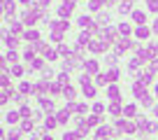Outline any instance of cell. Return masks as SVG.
<instances>
[{"mask_svg": "<svg viewBox=\"0 0 158 140\" xmlns=\"http://www.w3.org/2000/svg\"><path fill=\"white\" fill-rule=\"evenodd\" d=\"M74 7H77V0H63V5H58V16L60 19H68L74 12Z\"/></svg>", "mask_w": 158, "mask_h": 140, "instance_id": "6da1fadb", "label": "cell"}, {"mask_svg": "<svg viewBox=\"0 0 158 140\" xmlns=\"http://www.w3.org/2000/svg\"><path fill=\"white\" fill-rule=\"evenodd\" d=\"M118 28H114V26H109V28H102V33H100V37H102V42H107V45H112V42H118Z\"/></svg>", "mask_w": 158, "mask_h": 140, "instance_id": "7a4b0ae2", "label": "cell"}, {"mask_svg": "<svg viewBox=\"0 0 158 140\" xmlns=\"http://www.w3.org/2000/svg\"><path fill=\"white\" fill-rule=\"evenodd\" d=\"M116 131L118 133H135L137 124L135 121H126V119H116Z\"/></svg>", "mask_w": 158, "mask_h": 140, "instance_id": "3957f363", "label": "cell"}, {"mask_svg": "<svg viewBox=\"0 0 158 140\" xmlns=\"http://www.w3.org/2000/svg\"><path fill=\"white\" fill-rule=\"evenodd\" d=\"M2 40H5L7 49H16V47H19V42L23 40V37H19V35H12L10 30H5V33H2Z\"/></svg>", "mask_w": 158, "mask_h": 140, "instance_id": "277c9868", "label": "cell"}, {"mask_svg": "<svg viewBox=\"0 0 158 140\" xmlns=\"http://www.w3.org/2000/svg\"><path fill=\"white\" fill-rule=\"evenodd\" d=\"M133 42H130L128 40V37H118V42H116V47H114V54H116V56H121V54H123V51H128V49H133Z\"/></svg>", "mask_w": 158, "mask_h": 140, "instance_id": "5b68a950", "label": "cell"}, {"mask_svg": "<svg viewBox=\"0 0 158 140\" xmlns=\"http://www.w3.org/2000/svg\"><path fill=\"white\" fill-rule=\"evenodd\" d=\"M49 28H51V30H58V33H63V30L70 28V21H68V19H49Z\"/></svg>", "mask_w": 158, "mask_h": 140, "instance_id": "8992f818", "label": "cell"}, {"mask_svg": "<svg viewBox=\"0 0 158 140\" xmlns=\"http://www.w3.org/2000/svg\"><path fill=\"white\" fill-rule=\"evenodd\" d=\"M95 94H98V91H95V84H93V82H81V96H84V98L93 100Z\"/></svg>", "mask_w": 158, "mask_h": 140, "instance_id": "52a82bcc", "label": "cell"}, {"mask_svg": "<svg viewBox=\"0 0 158 140\" xmlns=\"http://www.w3.org/2000/svg\"><path fill=\"white\" fill-rule=\"evenodd\" d=\"M114 133H118V131H114V129H112V126H107V124H102V126H100V129H98V131H95V138H98V140H107V138H109V135H114Z\"/></svg>", "mask_w": 158, "mask_h": 140, "instance_id": "ba28073f", "label": "cell"}, {"mask_svg": "<svg viewBox=\"0 0 158 140\" xmlns=\"http://www.w3.org/2000/svg\"><path fill=\"white\" fill-rule=\"evenodd\" d=\"M133 96H135L137 100H142L144 96H149V91H147V86H144L142 82H137V80H135V82H133Z\"/></svg>", "mask_w": 158, "mask_h": 140, "instance_id": "9c48e42d", "label": "cell"}, {"mask_svg": "<svg viewBox=\"0 0 158 140\" xmlns=\"http://www.w3.org/2000/svg\"><path fill=\"white\" fill-rule=\"evenodd\" d=\"M84 70L89 72V75H100V65L95 59H86L84 61Z\"/></svg>", "mask_w": 158, "mask_h": 140, "instance_id": "30bf717a", "label": "cell"}, {"mask_svg": "<svg viewBox=\"0 0 158 140\" xmlns=\"http://www.w3.org/2000/svg\"><path fill=\"white\" fill-rule=\"evenodd\" d=\"M107 42H100V40H91L89 45V51H93V54H102V51H107Z\"/></svg>", "mask_w": 158, "mask_h": 140, "instance_id": "8fae6325", "label": "cell"}, {"mask_svg": "<svg viewBox=\"0 0 158 140\" xmlns=\"http://www.w3.org/2000/svg\"><path fill=\"white\" fill-rule=\"evenodd\" d=\"M151 33L153 30L149 28V26H137V28H135V37H137V40H149Z\"/></svg>", "mask_w": 158, "mask_h": 140, "instance_id": "7c38bea8", "label": "cell"}, {"mask_svg": "<svg viewBox=\"0 0 158 140\" xmlns=\"http://www.w3.org/2000/svg\"><path fill=\"white\" fill-rule=\"evenodd\" d=\"M23 40L33 45V42L42 40V35H40V30H37V28H28V30H26V33H23Z\"/></svg>", "mask_w": 158, "mask_h": 140, "instance_id": "4fadbf2b", "label": "cell"}, {"mask_svg": "<svg viewBox=\"0 0 158 140\" xmlns=\"http://www.w3.org/2000/svg\"><path fill=\"white\" fill-rule=\"evenodd\" d=\"M2 63H7V65L19 63V54H16V49H7L5 56H2Z\"/></svg>", "mask_w": 158, "mask_h": 140, "instance_id": "5bb4252c", "label": "cell"}, {"mask_svg": "<svg viewBox=\"0 0 158 140\" xmlns=\"http://www.w3.org/2000/svg\"><path fill=\"white\" fill-rule=\"evenodd\" d=\"M2 2V12H5V16H14L16 12V2L14 0H0Z\"/></svg>", "mask_w": 158, "mask_h": 140, "instance_id": "9a60e30c", "label": "cell"}, {"mask_svg": "<svg viewBox=\"0 0 158 140\" xmlns=\"http://www.w3.org/2000/svg\"><path fill=\"white\" fill-rule=\"evenodd\" d=\"M107 112H109V115H114V117H121V115H123L121 100H114V103H109V105H107Z\"/></svg>", "mask_w": 158, "mask_h": 140, "instance_id": "2e32d148", "label": "cell"}, {"mask_svg": "<svg viewBox=\"0 0 158 140\" xmlns=\"http://www.w3.org/2000/svg\"><path fill=\"white\" fill-rule=\"evenodd\" d=\"M107 98L112 100H121V91H118V86L116 84H107Z\"/></svg>", "mask_w": 158, "mask_h": 140, "instance_id": "e0dca14e", "label": "cell"}, {"mask_svg": "<svg viewBox=\"0 0 158 140\" xmlns=\"http://www.w3.org/2000/svg\"><path fill=\"white\" fill-rule=\"evenodd\" d=\"M137 82H142L144 86L153 84V72H149V70H144V72H137Z\"/></svg>", "mask_w": 158, "mask_h": 140, "instance_id": "ac0fdd59", "label": "cell"}, {"mask_svg": "<svg viewBox=\"0 0 158 140\" xmlns=\"http://www.w3.org/2000/svg\"><path fill=\"white\" fill-rule=\"evenodd\" d=\"M130 19H133L137 26H144V24H147V14H144V10H135L133 14H130Z\"/></svg>", "mask_w": 158, "mask_h": 140, "instance_id": "d6986e66", "label": "cell"}, {"mask_svg": "<svg viewBox=\"0 0 158 140\" xmlns=\"http://www.w3.org/2000/svg\"><path fill=\"white\" fill-rule=\"evenodd\" d=\"M135 124H137V131L149 133V124H151V121H149L147 117H135Z\"/></svg>", "mask_w": 158, "mask_h": 140, "instance_id": "ffe728a7", "label": "cell"}, {"mask_svg": "<svg viewBox=\"0 0 158 140\" xmlns=\"http://www.w3.org/2000/svg\"><path fill=\"white\" fill-rule=\"evenodd\" d=\"M10 33L12 35H19V37H23V24H19V21H10Z\"/></svg>", "mask_w": 158, "mask_h": 140, "instance_id": "44dd1931", "label": "cell"}, {"mask_svg": "<svg viewBox=\"0 0 158 140\" xmlns=\"http://www.w3.org/2000/svg\"><path fill=\"white\" fill-rule=\"evenodd\" d=\"M105 75H107V82H109V84H116L118 77H121V72H118V68H109Z\"/></svg>", "mask_w": 158, "mask_h": 140, "instance_id": "7402d4cb", "label": "cell"}, {"mask_svg": "<svg viewBox=\"0 0 158 140\" xmlns=\"http://www.w3.org/2000/svg\"><path fill=\"white\" fill-rule=\"evenodd\" d=\"M40 107H42V110H47V112H54V100L51 98H44V96H40Z\"/></svg>", "mask_w": 158, "mask_h": 140, "instance_id": "603a6c76", "label": "cell"}, {"mask_svg": "<svg viewBox=\"0 0 158 140\" xmlns=\"http://www.w3.org/2000/svg\"><path fill=\"white\" fill-rule=\"evenodd\" d=\"M56 126H58V119H56V115L44 117V131H54Z\"/></svg>", "mask_w": 158, "mask_h": 140, "instance_id": "cb8c5ba5", "label": "cell"}, {"mask_svg": "<svg viewBox=\"0 0 158 140\" xmlns=\"http://www.w3.org/2000/svg\"><path fill=\"white\" fill-rule=\"evenodd\" d=\"M68 117H70V110H68V107L56 110V119H58V124H68Z\"/></svg>", "mask_w": 158, "mask_h": 140, "instance_id": "d4e9b609", "label": "cell"}, {"mask_svg": "<svg viewBox=\"0 0 158 140\" xmlns=\"http://www.w3.org/2000/svg\"><path fill=\"white\" fill-rule=\"evenodd\" d=\"M116 28H118V33L123 35V37H128V35H135V30L130 28V24H126V21H121V24H118Z\"/></svg>", "mask_w": 158, "mask_h": 140, "instance_id": "484cf974", "label": "cell"}, {"mask_svg": "<svg viewBox=\"0 0 158 140\" xmlns=\"http://www.w3.org/2000/svg\"><path fill=\"white\" fill-rule=\"evenodd\" d=\"M74 96H77V89H74V86H65L63 89V98L68 100V103H74Z\"/></svg>", "mask_w": 158, "mask_h": 140, "instance_id": "4316f807", "label": "cell"}, {"mask_svg": "<svg viewBox=\"0 0 158 140\" xmlns=\"http://www.w3.org/2000/svg\"><path fill=\"white\" fill-rule=\"evenodd\" d=\"M19 119H21V112H19V110H10V112L5 115V121H7V124H16Z\"/></svg>", "mask_w": 158, "mask_h": 140, "instance_id": "83f0119b", "label": "cell"}, {"mask_svg": "<svg viewBox=\"0 0 158 140\" xmlns=\"http://www.w3.org/2000/svg\"><path fill=\"white\" fill-rule=\"evenodd\" d=\"M56 82H58V84L63 86V89H65V86H72V84H70V75H68V72H65V70H63V72H58V75H56Z\"/></svg>", "mask_w": 158, "mask_h": 140, "instance_id": "f1b7e54d", "label": "cell"}, {"mask_svg": "<svg viewBox=\"0 0 158 140\" xmlns=\"http://www.w3.org/2000/svg\"><path fill=\"white\" fill-rule=\"evenodd\" d=\"M58 56H60V54H58V49H54V47H49V49L44 51V61H49V63H54Z\"/></svg>", "mask_w": 158, "mask_h": 140, "instance_id": "f546056e", "label": "cell"}, {"mask_svg": "<svg viewBox=\"0 0 158 140\" xmlns=\"http://www.w3.org/2000/svg\"><path fill=\"white\" fill-rule=\"evenodd\" d=\"M84 45H91V30H81L79 33V47H84Z\"/></svg>", "mask_w": 158, "mask_h": 140, "instance_id": "4dcf8cb0", "label": "cell"}, {"mask_svg": "<svg viewBox=\"0 0 158 140\" xmlns=\"http://www.w3.org/2000/svg\"><path fill=\"white\" fill-rule=\"evenodd\" d=\"M118 12H121V14H128V12H130V14H133V2H130V0H123V2H121V5H118Z\"/></svg>", "mask_w": 158, "mask_h": 140, "instance_id": "1f68e13d", "label": "cell"}, {"mask_svg": "<svg viewBox=\"0 0 158 140\" xmlns=\"http://www.w3.org/2000/svg\"><path fill=\"white\" fill-rule=\"evenodd\" d=\"M30 47H33V49H35V54H40V51H42V54H44V51L49 49V47H47V42H44V40H37V42H33V45H30Z\"/></svg>", "mask_w": 158, "mask_h": 140, "instance_id": "d6a6232c", "label": "cell"}, {"mask_svg": "<svg viewBox=\"0 0 158 140\" xmlns=\"http://www.w3.org/2000/svg\"><path fill=\"white\" fill-rule=\"evenodd\" d=\"M123 115H126V117H137V107H135V103L123 105Z\"/></svg>", "mask_w": 158, "mask_h": 140, "instance_id": "836d02e7", "label": "cell"}, {"mask_svg": "<svg viewBox=\"0 0 158 140\" xmlns=\"http://www.w3.org/2000/svg\"><path fill=\"white\" fill-rule=\"evenodd\" d=\"M35 59H37V54H35V49H33V47H28V49L23 51V61H28V65H30V63H33Z\"/></svg>", "mask_w": 158, "mask_h": 140, "instance_id": "e575fe53", "label": "cell"}, {"mask_svg": "<svg viewBox=\"0 0 158 140\" xmlns=\"http://www.w3.org/2000/svg\"><path fill=\"white\" fill-rule=\"evenodd\" d=\"M30 91H35V84H30V82H21L19 84V94H30Z\"/></svg>", "mask_w": 158, "mask_h": 140, "instance_id": "d590c367", "label": "cell"}, {"mask_svg": "<svg viewBox=\"0 0 158 140\" xmlns=\"http://www.w3.org/2000/svg\"><path fill=\"white\" fill-rule=\"evenodd\" d=\"M19 112H21V117H23V119H33V115H35V112L30 110L28 105H21V107H19Z\"/></svg>", "mask_w": 158, "mask_h": 140, "instance_id": "8d00e7d4", "label": "cell"}, {"mask_svg": "<svg viewBox=\"0 0 158 140\" xmlns=\"http://www.w3.org/2000/svg\"><path fill=\"white\" fill-rule=\"evenodd\" d=\"M28 68H30V70H44V68H47V65H44V59H35Z\"/></svg>", "mask_w": 158, "mask_h": 140, "instance_id": "74e56055", "label": "cell"}, {"mask_svg": "<svg viewBox=\"0 0 158 140\" xmlns=\"http://www.w3.org/2000/svg\"><path fill=\"white\" fill-rule=\"evenodd\" d=\"M102 5H105L102 0H89V12H98Z\"/></svg>", "mask_w": 158, "mask_h": 140, "instance_id": "f35d334b", "label": "cell"}, {"mask_svg": "<svg viewBox=\"0 0 158 140\" xmlns=\"http://www.w3.org/2000/svg\"><path fill=\"white\" fill-rule=\"evenodd\" d=\"M10 72H12V75H14V77H21V75H23V65L14 63V65H12V68H10Z\"/></svg>", "mask_w": 158, "mask_h": 140, "instance_id": "ab89813d", "label": "cell"}, {"mask_svg": "<svg viewBox=\"0 0 158 140\" xmlns=\"http://www.w3.org/2000/svg\"><path fill=\"white\" fill-rule=\"evenodd\" d=\"M105 84H109V82H107V75H105V72L95 75V86H105Z\"/></svg>", "mask_w": 158, "mask_h": 140, "instance_id": "60d3db41", "label": "cell"}, {"mask_svg": "<svg viewBox=\"0 0 158 140\" xmlns=\"http://www.w3.org/2000/svg\"><path fill=\"white\" fill-rule=\"evenodd\" d=\"M100 121H102V117H98V115H91V117H86V124H89V126H98Z\"/></svg>", "mask_w": 158, "mask_h": 140, "instance_id": "b9f144b4", "label": "cell"}, {"mask_svg": "<svg viewBox=\"0 0 158 140\" xmlns=\"http://www.w3.org/2000/svg\"><path fill=\"white\" fill-rule=\"evenodd\" d=\"M147 54H149V61H153L156 54H158V47L156 45H147Z\"/></svg>", "mask_w": 158, "mask_h": 140, "instance_id": "7bdbcfd3", "label": "cell"}, {"mask_svg": "<svg viewBox=\"0 0 158 140\" xmlns=\"http://www.w3.org/2000/svg\"><path fill=\"white\" fill-rule=\"evenodd\" d=\"M33 129H35L33 119H23V121H21V131H33Z\"/></svg>", "mask_w": 158, "mask_h": 140, "instance_id": "ee69618b", "label": "cell"}, {"mask_svg": "<svg viewBox=\"0 0 158 140\" xmlns=\"http://www.w3.org/2000/svg\"><path fill=\"white\" fill-rule=\"evenodd\" d=\"M12 94H14V89H2V96H0V100H2V105H5L7 100L12 98Z\"/></svg>", "mask_w": 158, "mask_h": 140, "instance_id": "f6af8a7d", "label": "cell"}, {"mask_svg": "<svg viewBox=\"0 0 158 140\" xmlns=\"http://www.w3.org/2000/svg\"><path fill=\"white\" fill-rule=\"evenodd\" d=\"M139 63H142V61H139V59H137V56H135V59H133V61H130V63H128V70H130V72H137V68H139Z\"/></svg>", "mask_w": 158, "mask_h": 140, "instance_id": "bcb514c9", "label": "cell"}, {"mask_svg": "<svg viewBox=\"0 0 158 140\" xmlns=\"http://www.w3.org/2000/svg\"><path fill=\"white\" fill-rule=\"evenodd\" d=\"M60 91H63V86H60L58 82H51V86H49V94H51V96H56V94H60Z\"/></svg>", "mask_w": 158, "mask_h": 140, "instance_id": "7dc6e473", "label": "cell"}, {"mask_svg": "<svg viewBox=\"0 0 158 140\" xmlns=\"http://www.w3.org/2000/svg\"><path fill=\"white\" fill-rule=\"evenodd\" d=\"M91 112H93V115H98V117H102V112H105V103H95Z\"/></svg>", "mask_w": 158, "mask_h": 140, "instance_id": "c3c4849f", "label": "cell"}, {"mask_svg": "<svg viewBox=\"0 0 158 140\" xmlns=\"http://www.w3.org/2000/svg\"><path fill=\"white\" fill-rule=\"evenodd\" d=\"M58 54H60V56H70V54H72V49H70L68 45H63V42H60V45H58Z\"/></svg>", "mask_w": 158, "mask_h": 140, "instance_id": "681fc988", "label": "cell"}, {"mask_svg": "<svg viewBox=\"0 0 158 140\" xmlns=\"http://www.w3.org/2000/svg\"><path fill=\"white\" fill-rule=\"evenodd\" d=\"M77 138H79L77 131H65L63 133V140H77Z\"/></svg>", "mask_w": 158, "mask_h": 140, "instance_id": "f907efd6", "label": "cell"}, {"mask_svg": "<svg viewBox=\"0 0 158 140\" xmlns=\"http://www.w3.org/2000/svg\"><path fill=\"white\" fill-rule=\"evenodd\" d=\"M74 112H79V115H86V112H89V105H86V103H77Z\"/></svg>", "mask_w": 158, "mask_h": 140, "instance_id": "816d5d0a", "label": "cell"}, {"mask_svg": "<svg viewBox=\"0 0 158 140\" xmlns=\"http://www.w3.org/2000/svg\"><path fill=\"white\" fill-rule=\"evenodd\" d=\"M51 77H54V70H51V68H44V70H42V80L51 82Z\"/></svg>", "mask_w": 158, "mask_h": 140, "instance_id": "f5cc1de1", "label": "cell"}, {"mask_svg": "<svg viewBox=\"0 0 158 140\" xmlns=\"http://www.w3.org/2000/svg\"><path fill=\"white\" fill-rule=\"evenodd\" d=\"M147 10L149 12H158V0H147Z\"/></svg>", "mask_w": 158, "mask_h": 140, "instance_id": "db71d44e", "label": "cell"}, {"mask_svg": "<svg viewBox=\"0 0 158 140\" xmlns=\"http://www.w3.org/2000/svg\"><path fill=\"white\" fill-rule=\"evenodd\" d=\"M2 138H5V140H19V131H16V129H12L10 133H7V135H2Z\"/></svg>", "mask_w": 158, "mask_h": 140, "instance_id": "11a10c76", "label": "cell"}, {"mask_svg": "<svg viewBox=\"0 0 158 140\" xmlns=\"http://www.w3.org/2000/svg\"><path fill=\"white\" fill-rule=\"evenodd\" d=\"M51 40L60 45V40H63V33H58V30H51Z\"/></svg>", "mask_w": 158, "mask_h": 140, "instance_id": "9f6ffc18", "label": "cell"}, {"mask_svg": "<svg viewBox=\"0 0 158 140\" xmlns=\"http://www.w3.org/2000/svg\"><path fill=\"white\" fill-rule=\"evenodd\" d=\"M116 59H118V56H116V54H112V56H107V65H112V68H114V63H116Z\"/></svg>", "mask_w": 158, "mask_h": 140, "instance_id": "6f0895ef", "label": "cell"}, {"mask_svg": "<svg viewBox=\"0 0 158 140\" xmlns=\"http://www.w3.org/2000/svg\"><path fill=\"white\" fill-rule=\"evenodd\" d=\"M37 5H40V7H49L51 0H37Z\"/></svg>", "mask_w": 158, "mask_h": 140, "instance_id": "680465c9", "label": "cell"}, {"mask_svg": "<svg viewBox=\"0 0 158 140\" xmlns=\"http://www.w3.org/2000/svg\"><path fill=\"white\" fill-rule=\"evenodd\" d=\"M153 131H158V124H156V121H151V124H149V133H153Z\"/></svg>", "mask_w": 158, "mask_h": 140, "instance_id": "91938a15", "label": "cell"}, {"mask_svg": "<svg viewBox=\"0 0 158 140\" xmlns=\"http://www.w3.org/2000/svg\"><path fill=\"white\" fill-rule=\"evenodd\" d=\"M151 30H153V33H158V19H156V21H153V26H151Z\"/></svg>", "mask_w": 158, "mask_h": 140, "instance_id": "94428289", "label": "cell"}, {"mask_svg": "<svg viewBox=\"0 0 158 140\" xmlns=\"http://www.w3.org/2000/svg\"><path fill=\"white\" fill-rule=\"evenodd\" d=\"M30 140H37V138H35V135H33V138H30ZM42 140H54V138H51V135H44V138H42Z\"/></svg>", "mask_w": 158, "mask_h": 140, "instance_id": "6125c7cd", "label": "cell"}, {"mask_svg": "<svg viewBox=\"0 0 158 140\" xmlns=\"http://www.w3.org/2000/svg\"><path fill=\"white\" fill-rule=\"evenodd\" d=\"M21 2H23V5H28V7H30V5H35L33 0H21Z\"/></svg>", "mask_w": 158, "mask_h": 140, "instance_id": "be15d7a7", "label": "cell"}, {"mask_svg": "<svg viewBox=\"0 0 158 140\" xmlns=\"http://www.w3.org/2000/svg\"><path fill=\"white\" fill-rule=\"evenodd\" d=\"M153 117L158 119V105H153Z\"/></svg>", "mask_w": 158, "mask_h": 140, "instance_id": "e7e4bbea", "label": "cell"}, {"mask_svg": "<svg viewBox=\"0 0 158 140\" xmlns=\"http://www.w3.org/2000/svg\"><path fill=\"white\" fill-rule=\"evenodd\" d=\"M153 94H156V96H158V84H153Z\"/></svg>", "mask_w": 158, "mask_h": 140, "instance_id": "03108f58", "label": "cell"}]
</instances>
